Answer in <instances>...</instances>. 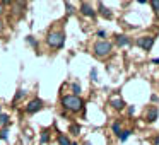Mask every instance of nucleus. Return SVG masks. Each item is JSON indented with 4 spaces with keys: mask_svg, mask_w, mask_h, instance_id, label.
<instances>
[{
    "mask_svg": "<svg viewBox=\"0 0 159 145\" xmlns=\"http://www.w3.org/2000/svg\"><path fill=\"white\" fill-rule=\"evenodd\" d=\"M80 9H82V14L84 15H89V17H94V15H96V12L93 11V7H91L89 4H82V7H80Z\"/></svg>",
    "mask_w": 159,
    "mask_h": 145,
    "instance_id": "obj_7",
    "label": "nucleus"
},
{
    "mask_svg": "<svg viewBox=\"0 0 159 145\" xmlns=\"http://www.w3.org/2000/svg\"><path fill=\"white\" fill-rule=\"evenodd\" d=\"M152 63H159V58H156V60H152Z\"/></svg>",
    "mask_w": 159,
    "mask_h": 145,
    "instance_id": "obj_23",
    "label": "nucleus"
},
{
    "mask_svg": "<svg viewBox=\"0 0 159 145\" xmlns=\"http://www.w3.org/2000/svg\"><path fill=\"white\" fill-rule=\"evenodd\" d=\"M22 94H24L22 90H19V94H16V97H14V103H16V101H19V99H21V97H22Z\"/></svg>",
    "mask_w": 159,
    "mask_h": 145,
    "instance_id": "obj_20",
    "label": "nucleus"
},
{
    "mask_svg": "<svg viewBox=\"0 0 159 145\" xmlns=\"http://www.w3.org/2000/svg\"><path fill=\"white\" fill-rule=\"evenodd\" d=\"M94 53L98 56H108L111 53V43L108 41H98L94 45Z\"/></svg>",
    "mask_w": 159,
    "mask_h": 145,
    "instance_id": "obj_3",
    "label": "nucleus"
},
{
    "mask_svg": "<svg viewBox=\"0 0 159 145\" xmlns=\"http://www.w3.org/2000/svg\"><path fill=\"white\" fill-rule=\"evenodd\" d=\"M69 130H70V133H72V135H79V133H80V126H79L77 123H72Z\"/></svg>",
    "mask_w": 159,
    "mask_h": 145,
    "instance_id": "obj_12",
    "label": "nucleus"
},
{
    "mask_svg": "<svg viewBox=\"0 0 159 145\" xmlns=\"http://www.w3.org/2000/svg\"><path fill=\"white\" fill-rule=\"evenodd\" d=\"M62 104H63L65 109L74 111V113H77V111H80L84 108V103H82V99H80L79 96H65L62 99Z\"/></svg>",
    "mask_w": 159,
    "mask_h": 145,
    "instance_id": "obj_1",
    "label": "nucleus"
},
{
    "mask_svg": "<svg viewBox=\"0 0 159 145\" xmlns=\"http://www.w3.org/2000/svg\"><path fill=\"white\" fill-rule=\"evenodd\" d=\"M111 130H113V133H115V135H120V133H121V130H120V123H113Z\"/></svg>",
    "mask_w": 159,
    "mask_h": 145,
    "instance_id": "obj_15",
    "label": "nucleus"
},
{
    "mask_svg": "<svg viewBox=\"0 0 159 145\" xmlns=\"http://www.w3.org/2000/svg\"><path fill=\"white\" fill-rule=\"evenodd\" d=\"M91 79L96 80V70H91Z\"/></svg>",
    "mask_w": 159,
    "mask_h": 145,
    "instance_id": "obj_22",
    "label": "nucleus"
},
{
    "mask_svg": "<svg viewBox=\"0 0 159 145\" xmlns=\"http://www.w3.org/2000/svg\"><path fill=\"white\" fill-rule=\"evenodd\" d=\"M43 106H45V103H43L41 99H33V101H29V103H28L26 111H28V113H36V111H39Z\"/></svg>",
    "mask_w": 159,
    "mask_h": 145,
    "instance_id": "obj_5",
    "label": "nucleus"
},
{
    "mask_svg": "<svg viewBox=\"0 0 159 145\" xmlns=\"http://www.w3.org/2000/svg\"><path fill=\"white\" fill-rule=\"evenodd\" d=\"M116 43H118V46H127L128 45V38L123 36V34H118L116 36Z\"/></svg>",
    "mask_w": 159,
    "mask_h": 145,
    "instance_id": "obj_10",
    "label": "nucleus"
},
{
    "mask_svg": "<svg viewBox=\"0 0 159 145\" xmlns=\"http://www.w3.org/2000/svg\"><path fill=\"white\" fill-rule=\"evenodd\" d=\"M130 135H132V131H128V130H127V131H121V133L118 135V138H120V142H125L128 137H130Z\"/></svg>",
    "mask_w": 159,
    "mask_h": 145,
    "instance_id": "obj_14",
    "label": "nucleus"
},
{
    "mask_svg": "<svg viewBox=\"0 0 159 145\" xmlns=\"http://www.w3.org/2000/svg\"><path fill=\"white\" fill-rule=\"evenodd\" d=\"M72 145H77V143H72Z\"/></svg>",
    "mask_w": 159,
    "mask_h": 145,
    "instance_id": "obj_25",
    "label": "nucleus"
},
{
    "mask_svg": "<svg viewBox=\"0 0 159 145\" xmlns=\"http://www.w3.org/2000/svg\"><path fill=\"white\" fill-rule=\"evenodd\" d=\"M58 143H60V145H72V142H70L69 138L65 137V135L58 133Z\"/></svg>",
    "mask_w": 159,
    "mask_h": 145,
    "instance_id": "obj_11",
    "label": "nucleus"
},
{
    "mask_svg": "<svg viewBox=\"0 0 159 145\" xmlns=\"http://www.w3.org/2000/svg\"><path fill=\"white\" fill-rule=\"evenodd\" d=\"M151 5H152V9H154V12H159V0H154Z\"/></svg>",
    "mask_w": 159,
    "mask_h": 145,
    "instance_id": "obj_18",
    "label": "nucleus"
},
{
    "mask_svg": "<svg viewBox=\"0 0 159 145\" xmlns=\"http://www.w3.org/2000/svg\"><path fill=\"white\" fill-rule=\"evenodd\" d=\"M137 45L140 46V48H144L145 51H149V50L152 48V45H154V36H144V38H139Z\"/></svg>",
    "mask_w": 159,
    "mask_h": 145,
    "instance_id": "obj_4",
    "label": "nucleus"
},
{
    "mask_svg": "<svg viewBox=\"0 0 159 145\" xmlns=\"http://www.w3.org/2000/svg\"><path fill=\"white\" fill-rule=\"evenodd\" d=\"M72 89H74V92H75V94H74V96H77V94H79L80 92V86H79V84H72Z\"/></svg>",
    "mask_w": 159,
    "mask_h": 145,
    "instance_id": "obj_17",
    "label": "nucleus"
},
{
    "mask_svg": "<svg viewBox=\"0 0 159 145\" xmlns=\"http://www.w3.org/2000/svg\"><path fill=\"white\" fill-rule=\"evenodd\" d=\"M84 145H91V143H89V142H86V143H84Z\"/></svg>",
    "mask_w": 159,
    "mask_h": 145,
    "instance_id": "obj_24",
    "label": "nucleus"
},
{
    "mask_svg": "<svg viewBox=\"0 0 159 145\" xmlns=\"http://www.w3.org/2000/svg\"><path fill=\"white\" fill-rule=\"evenodd\" d=\"M9 123V114H0V125H7Z\"/></svg>",
    "mask_w": 159,
    "mask_h": 145,
    "instance_id": "obj_16",
    "label": "nucleus"
},
{
    "mask_svg": "<svg viewBox=\"0 0 159 145\" xmlns=\"http://www.w3.org/2000/svg\"><path fill=\"white\" fill-rule=\"evenodd\" d=\"M111 104L115 106V109H123V106H125V103L121 99H118V97H113V99H111Z\"/></svg>",
    "mask_w": 159,
    "mask_h": 145,
    "instance_id": "obj_8",
    "label": "nucleus"
},
{
    "mask_svg": "<svg viewBox=\"0 0 159 145\" xmlns=\"http://www.w3.org/2000/svg\"><path fill=\"white\" fill-rule=\"evenodd\" d=\"M7 133H9V130L5 128V130H2V135H0V137H2V138L5 140V138H7Z\"/></svg>",
    "mask_w": 159,
    "mask_h": 145,
    "instance_id": "obj_21",
    "label": "nucleus"
},
{
    "mask_svg": "<svg viewBox=\"0 0 159 145\" xmlns=\"http://www.w3.org/2000/svg\"><path fill=\"white\" fill-rule=\"evenodd\" d=\"M28 43H31V45L34 46V48H36V46H38V43H36V39L33 38V36H29V38H28Z\"/></svg>",
    "mask_w": 159,
    "mask_h": 145,
    "instance_id": "obj_19",
    "label": "nucleus"
},
{
    "mask_svg": "<svg viewBox=\"0 0 159 145\" xmlns=\"http://www.w3.org/2000/svg\"><path fill=\"white\" fill-rule=\"evenodd\" d=\"M48 140H50V131L43 130L41 131V143H48Z\"/></svg>",
    "mask_w": 159,
    "mask_h": 145,
    "instance_id": "obj_13",
    "label": "nucleus"
},
{
    "mask_svg": "<svg viewBox=\"0 0 159 145\" xmlns=\"http://www.w3.org/2000/svg\"><path fill=\"white\" fill-rule=\"evenodd\" d=\"M145 120L149 121V123H152V121L157 120V108H151L147 113V116H145Z\"/></svg>",
    "mask_w": 159,
    "mask_h": 145,
    "instance_id": "obj_6",
    "label": "nucleus"
},
{
    "mask_svg": "<svg viewBox=\"0 0 159 145\" xmlns=\"http://www.w3.org/2000/svg\"><path fill=\"white\" fill-rule=\"evenodd\" d=\"M46 43L52 48H62L63 43H65V34L63 33H50L48 38H46Z\"/></svg>",
    "mask_w": 159,
    "mask_h": 145,
    "instance_id": "obj_2",
    "label": "nucleus"
},
{
    "mask_svg": "<svg viewBox=\"0 0 159 145\" xmlns=\"http://www.w3.org/2000/svg\"><path fill=\"white\" fill-rule=\"evenodd\" d=\"M99 12L103 14V17H106V19H111V17H113V14H111V12L108 11V9L104 7L103 4H99Z\"/></svg>",
    "mask_w": 159,
    "mask_h": 145,
    "instance_id": "obj_9",
    "label": "nucleus"
}]
</instances>
